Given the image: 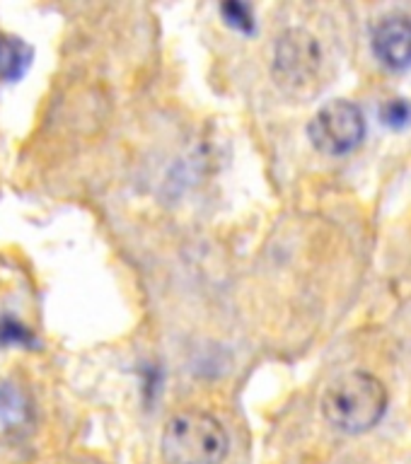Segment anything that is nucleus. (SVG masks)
Instances as JSON below:
<instances>
[{"mask_svg": "<svg viewBox=\"0 0 411 464\" xmlns=\"http://www.w3.org/2000/svg\"><path fill=\"white\" fill-rule=\"evenodd\" d=\"M380 116L387 126H405L411 119V104H406L405 100H392L385 104Z\"/></svg>", "mask_w": 411, "mask_h": 464, "instance_id": "nucleus-10", "label": "nucleus"}, {"mask_svg": "<svg viewBox=\"0 0 411 464\" xmlns=\"http://www.w3.org/2000/svg\"><path fill=\"white\" fill-rule=\"evenodd\" d=\"M322 68V49L318 39L303 27L286 29L274 46L271 72L279 85L290 94L305 92L318 80Z\"/></svg>", "mask_w": 411, "mask_h": 464, "instance_id": "nucleus-3", "label": "nucleus"}, {"mask_svg": "<svg viewBox=\"0 0 411 464\" xmlns=\"http://www.w3.org/2000/svg\"><path fill=\"white\" fill-rule=\"evenodd\" d=\"M370 49L385 68L405 71L411 65V17L402 13L383 14L370 29Z\"/></svg>", "mask_w": 411, "mask_h": 464, "instance_id": "nucleus-5", "label": "nucleus"}, {"mask_svg": "<svg viewBox=\"0 0 411 464\" xmlns=\"http://www.w3.org/2000/svg\"><path fill=\"white\" fill-rule=\"evenodd\" d=\"M308 136L315 150L322 155H348L363 143L366 136V116L361 107L348 100H334L312 116Z\"/></svg>", "mask_w": 411, "mask_h": 464, "instance_id": "nucleus-4", "label": "nucleus"}, {"mask_svg": "<svg viewBox=\"0 0 411 464\" xmlns=\"http://www.w3.org/2000/svg\"><path fill=\"white\" fill-rule=\"evenodd\" d=\"M220 13H223V20L228 22L232 29H238V32L250 34V32L257 29L252 10H250V5H245V3H225V5L220 7Z\"/></svg>", "mask_w": 411, "mask_h": 464, "instance_id": "nucleus-9", "label": "nucleus"}, {"mask_svg": "<svg viewBox=\"0 0 411 464\" xmlns=\"http://www.w3.org/2000/svg\"><path fill=\"white\" fill-rule=\"evenodd\" d=\"M32 49L20 36L3 34L0 32V80L3 82H15L20 80L27 68L32 65Z\"/></svg>", "mask_w": 411, "mask_h": 464, "instance_id": "nucleus-7", "label": "nucleus"}, {"mask_svg": "<svg viewBox=\"0 0 411 464\" xmlns=\"http://www.w3.org/2000/svg\"><path fill=\"white\" fill-rule=\"evenodd\" d=\"M34 430V401L20 384L0 382V442L13 445Z\"/></svg>", "mask_w": 411, "mask_h": 464, "instance_id": "nucleus-6", "label": "nucleus"}, {"mask_svg": "<svg viewBox=\"0 0 411 464\" xmlns=\"http://www.w3.org/2000/svg\"><path fill=\"white\" fill-rule=\"evenodd\" d=\"M230 438L216 416L187 409L167 420L162 433V457L167 464H220Z\"/></svg>", "mask_w": 411, "mask_h": 464, "instance_id": "nucleus-2", "label": "nucleus"}, {"mask_svg": "<svg viewBox=\"0 0 411 464\" xmlns=\"http://www.w3.org/2000/svg\"><path fill=\"white\" fill-rule=\"evenodd\" d=\"M387 409V390L376 375L354 370L337 377L325 390L322 413L327 423L341 433H366L380 423Z\"/></svg>", "mask_w": 411, "mask_h": 464, "instance_id": "nucleus-1", "label": "nucleus"}, {"mask_svg": "<svg viewBox=\"0 0 411 464\" xmlns=\"http://www.w3.org/2000/svg\"><path fill=\"white\" fill-rule=\"evenodd\" d=\"M32 343H34V334L27 326L10 314L0 317V346H32Z\"/></svg>", "mask_w": 411, "mask_h": 464, "instance_id": "nucleus-8", "label": "nucleus"}]
</instances>
